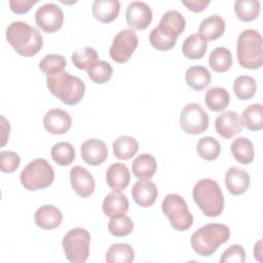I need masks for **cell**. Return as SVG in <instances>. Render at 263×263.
I'll return each instance as SVG.
<instances>
[{"label":"cell","mask_w":263,"mask_h":263,"mask_svg":"<svg viewBox=\"0 0 263 263\" xmlns=\"http://www.w3.org/2000/svg\"><path fill=\"white\" fill-rule=\"evenodd\" d=\"M5 37L13 49L23 57H33L43 46V39L39 31L22 21L9 24L6 28Z\"/></svg>","instance_id":"obj_1"},{"label":"cell","mask_w":263,"mask_h":263,"mask_svg":"<svg viewBox=\"0 0 263 263\" xmlns=\"http://www.w3.org/2000/svg\"><path fill=\"white\" fill-rule=\"evenodd\" d=\"M230 237V229L225 224L209 223L196 231L190 238L193 251L202 257L213 255L221 245L225 243Z\"/></svg>","instance_id":"obj_2"},{"label":"cell","mask_w":263,"mask_h":263,"mask_svg":"<svg viewBox=\"0 0 263 263\" xmlns=\"http://www.w3.org/2000/svg\"><path fill=\"white\" fill-rule=\"evenodd\" d=\"M46 86L53 96L69 106L78 104L85 93L84 82L65 71L46 76Z\"/></svg>","instance_id":"obj_3"},{"label":"cell","mask_w":263,"mask_h":263,"mask_svg":"<svg viewBox=\"0 0 263 263\" xmlns=\"http://www.w3.org/2000/svg\"><path fill=\"white\" fill-rule=\"evenodd\" d=\"M192 197L204 216L215 218L222 214L224 195L219 184L213 179L197 181L192 189Z\"/></svg>","instance_id":"obj_4"},{"label":"cell","mask_w":263,"mask_h":263,"mask_svg":"<svg viewBox=\"0 0 263 263\" xmlns=\"http://www.w3.org/2000/svg\"><path fill=\"white\" fill-rule=\"evenodd\" d=\"M236 55L238 64L246 69H259L263 64L262 36L254 29L243 30L237 37Z\"/></svg>","instance_id":"obj_5"},{"label":"cell","mask_w":263,"mask_h":263,"mask_svg":"<svg viewBox=\"0 0 263 263\" xmlns=\"http://www.w3.org/2000/svg\"><path fill=\"white\" fill-rule=\"evenodd\" d=\"M20 180L25 189L29 191L44 189L53 183L54 171L46 159L36 158L23 168Z\"/></svg>","instance_id":"obj_6"},{"label":"cell","mask_w":263,"mask_h":263,"mask_svg":"<svg viewBox=\"0 0 263 263\" xmlns=\"http://www.w3.org/2000/svg\"><path fill=\"white\" fill-rule=\"evenodd\" d=\"M161 210L168 218L171 226L178 231H186L193 224V216L185 199L179 194H167L162 200Z\"/></svg>","instance_id":"obj_7"},{"label":"cell","mask_w":263,"mask_h":263,"mask_svg":"<svg viewBox=\"0 0 263 263\" xmlns=\"http://www.w3.org/2000/svg\"><path fill=\"white\" fill-rule=\"evenodd\" d=\"M89 243L90 233L81 227L69 230L62 240L65 256L72 263L86 262L89 256Z\"/></svg>","instance_id":"obj_8"},{"label":"cell","mask_w":263,"mask_h":263,"mask_svg":"<svg viewBox=\"0 0 263 263\" xmlns=\"http://www.w3.org/2000/svg\"><path fill=\"white\" fill-rule=\"evenodd\" d=\"M179 121L182 129L189 135H198L205 132L210 123L208 113L197 103L187 104L180 113Z\"/></svg>","instance_id":"obj_9"},{"label":"cell","mask_w":263,"mask_h":263,"mask_svg":"<svg viewBox=\"0 0 263 263\" xmlns=\"http://www.w3.org/2000/svg\"><path fill=\"white\" fill-rule=\"evenodd\" d=\"M138 44L139 39L134 30H121L113 38L109 48L110 58L118 64L126 63L135 52Z\"/></svg>","instance_id":"obj_10"},{"label":"cell","mask_w":263,"mask_h":263,"mask_svg":"<svg viewBox=\"0 0 263 263\" xmlns=\"http://www.w3.org/2000/svg\"><path fill=\"white\" fill-rule=\"evenodd\" d=\"M35 22L46 33L57 32L62 28L64 23L63 10L55 3H45L36 10Z\"/></svg>","instance_id":"obj_11"},{"label":"cell","mask_w":263,"mask_h":263,"mask_svg":"<svg viewBox=\"0 0 263 263\" xmlns=\"http://www.w3.org/2000/svg\"><path fill=\"white\" fill-rule=\"evenodd\" d=\"M125 20L132 30H144L152 22V10L144 1H133L126 7Z\"/></svg>","instance_id":"obj_12"},{"label":"cell","mask_w":263,"mask_h":263,"mask_svg":"<svg viewBox=\"0 0 263 263\" xmlns=\"http://www.w3.org/2000/svg\"><path fill=\"white\" fill-rule=\"evenodd\" d=\"M72 125V118L68 112L60 108L47 111L43 117L44 128L52 135H64Z\"/></svg>","instance_id":"obj_13"},{"label":"cell","mask_w":263,"mask_h":263,"mask_svg":"<svg viewBox=\"0 0 263 263\" xmlns=\"http://www.w3.org/2000/svg\"><path fill=\"white\" fill-rule=\"evenodd\" d=\"M70 182L74 191L81 197L86 198L95 191V179L91 174L82 166H74L70 171Z\"/></svg>","instance_id":"obj_14"},{"label":"cell","mask_w":263,"mask_h":263,"mask_svg":"<svg viewBox=\"0 0 263 263\" xmlns=\"http://www.w3.org/2000/svg\"><path fill=\"white\" fill-rule=\"evenodd\" d=\"M216 132L225 139H231L242 129L240 117L235 111L229 110L218 115L215 120Z\"/></svg>","instance_id":"obj_15"},{"label":"cell","mask_w":263,"mask_h":263,"mask_svg":"<svg viewBox=\"0 0 263 263\" xmlns=\"http://www.w3.org/2000/svg\"><path fill=\"white\" fill-rule=\"evenodd\" d=\"M81 157L89 165H100L108 157V148L102 140H86L81 145Z\"/></svg>","instance_id":"obj_16"},{"label":"cell","mask_w":263,"mask_h":263,"mask_svg":"<svg viewBox=\"0 0 263 263\" xmlns=\"http://www.w3.org/2000/svg\"><path fill=\"white\" fill-rule=\"evenodd\" d=\"M157 195V187L149 179H139L132 188V196L135 202L143 208L151 206L155 202Z\"/></svg>","instance_id":"obj_17"},{"label":"cell","mask_w":263,"mask_h":263,"mask_svg":"<svg viewBox=\"0 0 263 263\" xmlns=\"http://www.w3.org/2000/svg\"><path fill=\"white\" fill-rule=\"evenodd\" d=\"M185 27V17L181 12L175 9L167 10L166 12H164L157 26L159 31H161L163 34L176 39L178 38L179 35L183 33Z\"/></svg>","instance_id":"obj_18"},{"label":"cell","mask_w":263,"mask_h":263,"mask_svg":"<svg viewBox=\"0 0 263 263\" xmlns=\"http://www.w3.org/2000/svg\"><path fill=\"white\" fill-rule=\"evenodd\" d=\"M225 185L232 195H241L250 186V176L243 168L232 166L225 174Z\"/></svg>","instance_id":"obj_19"},{"label":"cell","mask_w":263,"mask_h":263,"mask_svg":"<svg viewBox=\"0 0 263 263\" xmlns=\"http://www.w3.org/2000/svg\"><path fill=\"white\" fill-rule=\"evenodd\" d=\"M35 224L44 230H51L60 226L63 215L60 209L52 204H44L38 208L34 215Z\"/></svg>","instance_id":"obj_20"},{"label":"cell","mask_w":263,"mask_h":263,"mask_svg":"<svg viewBox=\"0 0 263 263\" xmlns=\"http://www.w3.org/2000/svg\"><path fill=\"white\" fill-rule=\"evenodd\" d=\"M130 173L128 167L121 162L112 163L106 172V182L113 190L120 192L129 184Z\"/></svg>","instance_id":"obj_21"},{"label":"cell","mask_w":263,"mask_h":263,"mask_svg":"<svg viewBox=\"0 0 263 263\" xmlns=\"http://www.w3.org/2000/svg\"><path fill=\"white\" fill-rule=\"evenodd\" d=\"M226 24L222 16L212 14L203 18L198 27V35L208 41H213L221 37L225 32Z\"/></svg>","instance_id":"obj_22"},{"label":"cell","mask_w":263,"mask_h":263,"mask_svg":"<svg viewBox=\"0 0 263 263\" xmlns=\"http://www.w3.org/2000/svg\"><path fill=\"white\" fill-rule=\"evenodd\" d=\"M128 206L129 203L127 197L117 191L107 194L102 203L103 213L110 218L125 215L128 211Z\"/></svg>","instance_id":"obj_23"},{"label":"cell","mask_w":263,"mask_h":263,"mask_svg":"<svg viewBox=\"0 0 263 263\" xmlns=\"http://www.w3.org/2000/svg\"><path fill=\"white\" fill-rule=\"evenodd\" d=\"M91 11L99 22L104 24L111 23L119 14L120 3L118 0H96L92 3Z\"/></svg>","instance_id":"obj_24"},{"label":"cell","mask_w":263,"mask_h":263,"mask_svg":"<svg viewBox=\"0 0 263 263\" xmlns=\"http://www.w3.org/2000/svg\"><path fill=\"white\" fill-rule=\"evenodd\" d=\"M211 73L203 66L189 67L185 72V80L187 85L194 90H201L210 85Z\"/></svg>","instance_id":"obj_25"},{"label":"cell","mask_w":263,"mask_h":263,"mask_svg":"<svg viewBox=\"0 0 263 263\" xmlns=\"http://www.w3.org/2000/svg\"><path fill=\"white\" fill-rule=\"evenodd\" d=\"M132 170L138 179H150L154 176L157 170L156 159L148 153L140 154L134 159Z\"/></svg>","instance_id":"obj_26"},{"label":"cell","mask_w":263,"mask_h":263,"mask_svg":"<svg viewBox=\"0 0 263 263\" xmlns=\"http://www.w3.org/2000/svg\"><path fill=\"white\" fill-rule=\"evenodd\" d=\"M232 156L241 164H249L254 160L255 151L251 140L245 137H238L233 140L231 146Z\"/></svg>","instance_id":"obj_27"},{"label":"cell","mask_w":263,"mask_h":263,"mask_svg":"<svg viewBox=\"0 0 263 263\" xmlns=\"http://www.w3.org/2000/svg\"><path fill=\"white\" fill-rule=\"evenodd\" d=\"M230 101V96L226 88L220 86H214L206 90L204 97V103L206 107L214 111L219 112L225 110Z\"/></svg>","instance_id":"obj_28"},{"label":"cell","mask_w":263,"mask_h":263,"mask_svg":"<svg viewBox=\"0 0 263 263\" xmlns=\"http://www.w3.org/2000/svg\"><path fill=\"white\" fill-rule=\"evenodd\" d=\"M208 49V42L198 34H191L187 36L182 44L183 54L190 60L201 59Z\"/></svg>","instance_id":"obj_29"},{"label":"cell","mask_w":263,"mask_h":263,"mask_svg":"<svg viewBox=\"0 0 263 263\" xmlns=\"http://www.w3.org/2000/svg\"><path fill=\"white\" fill-rule=\"evenodd\" d=\"M115 157L121 160H128L136 155L139 149L138 141L130 136H120L112 144Z\"/></svg>","instance_id":"obj_30"},{"label":"cell","mask_w":263,"mask_h":263,"mask_svg":"<svg viewBox=\"0 0 263 263\" xmlns=\"http://www.w3.org/2000/svg\"><path fill=\"white\" fill-rule=\"evenodd\" d=\"M241 124L250 130H260L263 128V106L260 103L252 104L243 109L241 114Z\"/></svg>","instance_id":"obj_31"},{"label":"cell","mask_w":263,"mask_h":263,"mask_svg":"<svg viewBox=\"0 0 263 263\" xmlns=\"http://www.w3.org/2000/svg\"><path fill=\"white\" fill-rule=\"evenodd\" d=\"M210 67L218 73H224L228 71L232 66V53L224 46L216 47L209 57Z\"/></svg>","instance_id":"obj_32"},{"label":"cell","mask_w":263,"mask_h":263,"mask_svg":"<svg viewBox=\"0 0 263 263\" xmlns=\"http://www.w3.org/2000/svg\"><path fill=\"white\" fill-rule=\"evenodd\" d=\"M135 260V251L128 243H113L106 253L108 263H132Z\"/></svg>","instance_id":"obj_33"},{"label":"cell","mask_w":263,"mask_h":263,"mask_svg":"<svg viewBox=\"0 0 263 263\" xmlns=\"http://www.w3.org/2000/svg\"><path fill=\"white\" fill-rule=\"evenodd\" d=\"M71 60L77 69L86 71L100 61L98 52L90 46H85L74 51L71 55Z\"/></svg>","instance_id":"obj_34"},{"label":"cell","mask_w":263,"mask_h":263,"mask_svg":"<svg viewBox=\"0 0 263 263\" xmlns=\"http://www.w3.org/2000/svg\"><path fill=\"white\" fill-rule=\"evenodd\" d=\"M233 90L235 96L241 100L247 101L252 99L257 90V82L255 78L249 75H241L234 79Z\"/></svg>","instance_id":"obj_35"},{"label":"cell","mask_w":263,"mask_h":263,"mask_svg":"<svg viewBox=\"0 0 263 263\" xmlns=\"http://www.w3.org/2000/svg\"><path fill=\"white\" fill-rule=\"evenodd\" d=\"M234 11L241 22H251L258 17L260 13V1L258 0H236Z\"/></svg>","instance_id":"obj_36"},{"label":"cell","mask_w":263,"mask_h":263,"mask_svg":"<svg viewBox=\"0 0 263 263\" xmlns=\"http://www.w3.org/2000/svg\"><path fill=\"white\" fill-rule=\"evenodd\" d=\"M50 155L55 163L61 166H66L74 161L76 153L72 144L68 142H59L52 146Z\"/></svg>","instance_id":"obj_37"},{"label":"cell","mask_w":263,"mask_h":263,"mask_svg":"<svg viewBox=\"0 0 263 263\" xmlns=\"http://www.w3.org/2000/svg\"><path fill=\"white\" fill-rule=\"evenodd\" d=\"M197 154L204 160H215L221 153L220 143L213 137H203L198 140L196 145Z\"/></svg>","instance_id":"obj_38"},{"label":"cell","mask_w":263,"mask_h":263,"mask_svg":"<svg viewBox=\"0 0 263 263\" xmlns=\"http://www.w3.org/2000/svg\"><path fill=\"white\" fill-rule=\"evenodd\" d=\"M67 65L66 59L62 54L50 53L44 55L39 62V69L46 74V76L64 71Z\"/></svg>","instance_id":"obj_39"},{"label":"cell","mask_w":263,"mask_h":263,"mask_svg":"<svg viewBox=\"0 0 263 263\" xmlns=\"http://www.w3.org/2000/svg\"><path fill=\"white\" fill-rule=\"evenodd\" d=\"M133 229H134V222L126 215L111 218L108 223L109 232L116 237L126 236L132 233Z\"/></svg>","instance_id":"obj_40"},{"label":"cell","mask_w":263,"mask_h":263,"mask_svg":"<svg viewBox=\"0 0 263 263\" xmlns=\"http://www.w3.org/2000/svg\"><path fill=\"white\" fill-rule=\"evenodd\" d=\"M90 80L98 84H103L109 81L113 74L112 66L106 61H99L90 69L87 70Z\"/></svg>","instance_id":"obj_41"},{"label":"cell","mask_w":263,"mask_h":263,"mask_svg":"<svg viewBox=\"0 0 263 263\" xmlns=\"http://www.w3.org/2000/svg\"><path fill=\"white\" fill-rule=\"evenodd\" d=\"M149 41L154 48H156L157 50H160V51L170 50L177 43L176 38H172V37L163 34L161 31H159V29L157 27H155L150 32Z\"/></svg>","instance_id":"obj_42"},{"label":"cell","mask_w":263,"mask_h":263,"mask_svg":"<svg viewBox=\"0 0 263 263\" xmlns=\"http://www.w3.org/2000/svg\"><path fill=\"white\" fill-rule=\"evenodd\" d=\"M20 155L13 151H1L0 152V168L3 173L11 174L20 165Z\"/></svg>","instance_id":"obj_43"},{"label":"cell","mask_w":263,"mask_h":263,"mask_svg":"<svg viewBox=\"0 0 263 263\" xmlns=\"http://www.w3.org/2000/svg\"><path fill=\"white\" fill-rule=\"evenodd\" d=\"M246 261V253L240 245H232L226 249L221 255V263H243Z\"/></svg>","instance_id":"obj_44"},{"label":"cell","mask_w":263,"mask_h":263,"mask_svg":"<svg viewBox=\"0 0 263 263\" xmlns=\"http://www.w3.org/2000/svg\"><path fill=\"white\" fill-rule=\"evenodd\" d=\"M36 2L37 1L35 0H10L9 6L14 13L23 14L28 12L32 8V6L36 4Z\"/></svg>","instance_id":"obj_45"},{"label":"cell","mask_w":263,"mask_h":263,"mask_svg":"<svg viewBox=\"0 0 263 263\" xmlns=\"http://www.w3.org/2000/svg\"><path fill=\"white\" fill-rule=\"evenodd\" d=\"M211 2L209 0H189L182 1V4L185 5L192 12H201L204 10Z\"/></svg>","instance_id":"obj_46"},{"label":"cell","mask_w":263,"mask_h":263,"mask_svg":"<svg viewBox=\"0 0 263 263\" xmlns=\"http://www.w3.org/2000/svg\"><path fill=\"white\" fill-rule=\"evenodd\" d=\"M1 128H2V141H1V146H4L7 142V139L9 137V132H10V125L9 122L6 120L4 116H1Z\"/></svg>","instance_id":"obj_47"},{"label":"cell","mask_w":263,"mask_h":263,"mask_svg":"<svg viewBox=\"0 0 263 263\" xmlns=\"http://www.w3.org/2000/svg\"><path fill=\"white\" fill-rule=\"evenodd\" d=\"M261 243H262V241H261V240H258L257 243H256L255 247H254V257H256V259H257L258 261H262L261 258H260V256L262 255V252H261Z\"/></svg>","instance_id":"obj_48"}]
</instances>
